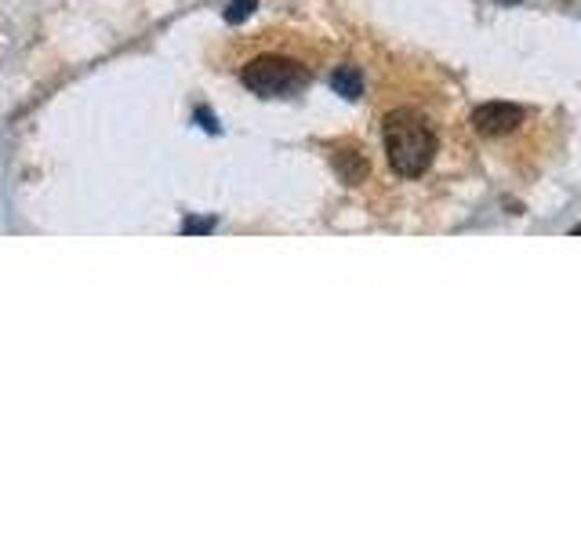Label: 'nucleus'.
<instances>
[{"label": "nucleus", "mask_w": 581, "mask_h": 545, "mask_svg": "<svg viewBox=\"0 0 581 545\" xmlns=\"http://www.w3.org/2000/svg\"><path fill=\"white\" fill-rule=\"evenodd\" d=\"M197 121H200V127H208V132H219V124H215V116H208L204 110L197 113Z\"/></svg>", "instance_id": "8"}, {"label": "nucleus", "mask_w": 581, "mask_h": 545, "mask_svg": "<svg viewBox=\"0 0 581 545\" xmlns=\"http://www.w3.org/2000/svg\"><path fill=\"white\" fill-rule=\"evenodd\" d=\"M386 138V153L393 171L403 175V179H418L433 168L436 160V132L429 127L425 116H418L414 110H396L386 116L382 127Z\"/></svg>", "instance_id": "1"}, {"label": "nucleus", "mask_w": 581, "mask_h": 545, "mask_svg": "<svg viewBox=\"0 0 581 545\" xmlns=\"http://www.w3.org/2000/svg\"><path fill=\"white\" fill-rule=\"evenodd\" d=\"M255 4L258 0H230V8H225V22H244L255 11Z\"/></svg>", "instance_id": "6"}, {"label": "nucleus", "mask_w": 581, "mask_h": 545, "mask_svg": "<svg viewBox=\"0 0 581 545\" xmlns=\"http://www.w3.org/2000/svg\"><path fill=\"white\" fill-rule=\"evenodd\" d=\"M215 230V219H186L182 233H211Z\"/></svg>", "instance_id": "7"}, {"label": "nucleus", "mask_w": 581, "mask_h": 545, "mask_svg": "<svg viewBox=\"0 0 581 545\" xmlns=\"http://www.w3.org/2000/svg\"><path fill=\"white\" fill-rule=\"evenodd\" d=\"M331 88H335L342 99H360V91H364V77H360V69L357 66H338L335 74H331Z\"/></svg>", "instance_id": "4"}, {"label": "nucleus", "mask_w": 581, "mask_h": 545, "mask_svg": "<svg viewBox=\"0 0 581 545\" xmlns=\"http://www.w3.org/2000/svg\"><path fill=\"white\" fill-rule=\"evenodd\" d=\"M498 4H519V0H498Z\"/></svg>", "instance_id": "9"}, {"label": "nucleus", "mask_w": 581, "mask_h": 545, "mask_svg": "<svg viewBox=\"0 0 581 545\" xmlns=\"http://www.w3.org/2000/svg\"><path fill=\"white\" fill-rule=\"evenodd\" d=\"M335 168L342 171V179L346 182H360L364 175H367V164L360 153H353V149H342L338 157H335Z\"/></svg>", "instance_id": "5"}, {"label": "nucleus", "mask_w": 581, "mask_h": 545, "mask_svg": "<svg viewBox=\"0 0 581 545\" xmlns=\"http://www.w3.org/2000/svg\"><path fill=\"white\" fill-rule=\"evenodd\" d=\"M574 233H578V236H581V226H574Z\"/></svg>", "instance_id": "10"}, {"label": "nucleus", "mask_w": 581, "mask_h": 545, "mask_svg": "<svg viewBox=\"0 0 581 545\" xmlns=\"http://www.w3.org/2000/svg\"><path fill=\"white\" fill-rule=\"evenodd\" d=\"M519 121H524V110L513 102H483L477 113H472V127H477L480 135H509L516 132Z\"/></svg>", "instance_id": "3"}, {"label": "nucleus", "mask_w": 581, "mask_h": 545, "mask_svg": "<svg viewBox=\"0 0 581 545\" xmlns=\"http://www.w3.org/2000/svg\"><path fill=\"white\" fill-rule=\"evenodd\" d=\"M241 80L255 94H262V99H288V94L302 91L310 85V74L294 63V58H283V55H258L252 63L244 66Z\"/></svg>", "instance_id": "2"}]
</instances>
